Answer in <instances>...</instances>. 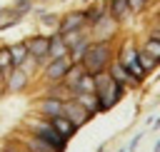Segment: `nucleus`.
Segmentation results:
<instances>
[{
  "mask_svg": "<svg viewBox=\"0 0 160 152\" xmlns=\"http://www.w3.org/2000/svg\"><path fill=\"white\" fill-rule=\"evenodd\" d=\"M28 132L30 135H35V137H40V140H45V142H50L52 147H58L60 152L65 150V137H60L58 132H55V127L50 125V120H45V117H40V120H28Z\"/></svg>",
  "mask_w": 160,
  "mask_h": 152,
  "instance_id": "7ed1b4c3",
  "label": "nucleus"
},
{
  "mask_svg": "<svg viewBox=\"0 0 160 152\" xmlns=\"http://www.w3.org/2000/svg\"><path fill=\"white\" fill-rule=\"evenodd\" d=\"M0 80H5V75H2V72H0Z\"/></svg>",
  "mask_w": 160,
  "mask_h": 152,
  "instance_id": "cd10ccee",
  "label": "nucleus"
},
{
  "mask_svg": "<svg viewBox=\"0 0 160 152\" xmlns=\"http://www.w3.org/2000/svg\"><path fill=\"white\" fill-rule=\"evenodd\" d=\"M82 75H85V67H82V65H80V62H72V65H70V70H68V75H65V80H62V82H65V85H68V87H70V90H75V87H78V82H80V77H82Z\"/></svg>",
  "mask_w": 160,
  "mask_h": 152,
  "instance_id": "a211bd4d",
  "label": "nucleus"
},
{
  "mask_svg": "<svg viewBox=\"0 0 160 152\" xmlns=\"http://www.w3.org/2000/svg\"><path fill=\"white\" fill-rule=\"evenodd\" d=\"M62 115H65L75 127H82V125H85V122H90V117H92V115H90V112H88V110L75 100V97H72V100H68V102L62 105Z\"/></svg>",
  "mask_w": 160,
  "mask_h": 152,
  "instance_id": "0eeeda50",
  "label": "nucleus"
},
{
  "mask_svg": "<svg viewBox=\"0 0 160 152\" xmlns=\"http://www.w3.org/2000/svg\"><path fill=\"white\" fill-rule=\"evenodd\" d=\"M75 92H95V75L85 72V75L80 77V82H78Z\"/></svg>",
  "mask_w": 160,
  "mask_h": 152,
  "instance_id": "4be33fe9",
  "label": "nucleus"
},
{
  "mask_svg": "<svg viewBox=\"0 0 160 152\" xmlns=\"http://www.w3.org/2000/svg\"><path fill=\"white\" fill-rule=\"evenodd\" d=\"M62 105L65 102H60V100H55V97H42L40 102H38V115L40 117H45V120H52V117H60L62 115Z\"/></svg>",
  "mask_w": 160,
  "mask_h": 152,
  "instance_id": "9d476101",
  "label": "nucleus"
},
{
  "mask_svg": "<svg viewBox=\"0 0 160 152\" xmlns=\"http://www.w3.org/2000/svg\"><path fill=\"white\" fill-rule=\"evenodd\" d=\"M88 27V17H85V10H72V12H65L58 22V32H70V30H85Z\"/></svg>",
  "mask_w": 160,
  "mask_h": 152,
  "instance_id": "423d86ee",
  "label": "nucleus"
},
{
  "mask_svg": "<svg viewBox=\"0 0 160 152\" xmlns=\"http://www.w3.org/2000/svg\"><path fill=\"white\" fill-rule=\"evenodd\" d=\"M75 100L90 112V115H98V112H102V105H100V100H98V95L95 92H75Z\"/></svg>",
  "mask_w": 160,
  "mask_h": 152,
  "instance_id": "ddd939ff",
  "label": "nucleus"
},
{
  "mask_svg": "<svg viewBox=\"0 0 160 152\" xmlns=\"http://www.w3.org/2000/svg\"><path fill=\"white\" fill-rule=\"evenodd\" d=\"M22 152H38V150H28V147H25V150H22Z\"/></svg>",
  "mask_w": 160,
  "mask_h": 152,
  "instance_id": "bb28decb",
  "label": "nucleus"
},
{
  "mask_svg": "<svg viewBox=\"0 0 160 152\" xmlns=\"http://www.w3.org/2000/svg\"><path fill=\"white\" fill-rule=\"evenodd\" d=\"M85 17H88V27L98 25L100 20H105V17H108V5H102V2H95V5H90V7L85 10Z\"/></svg>",
  "mask_w": 160,
  "mask_h": 152,
  "instance_id": "dca6fc26",
  "label": "nucleus"
},
{
  "mask_svg": "<svg viewBox=\"0 0 160 152\" xmlns=\"http://www.w3.org/2000/svg\"><path fill=\"white\" fill-rule=\"evenodd\" d=\"M138 55H140V47H135L132 42H125V45H122V50H120V55H118V60H120V62H122V65H125V67H128L138 80H142L148 72L142 70V65H140V57H138Z\"/></svg>",
  "mask_w": 160,
  "mask_h": 152,
  "instance_id": "20e7f679",
  "label": "nucleus"
},
{
  "mask_svg": "<svg viewBox=\"0 0 160 152\" xmlns=\"http://www.w3.org/2000/svg\"><path fill=\"white\" fill-rule=\"evenodd\" d=\"M128 7H130V12H142L148 7V0H128Z\"/></svg>",
  "mask_w": 160,
  "mask_h": 152,
  "instance_id": "a878e982",
  "label": "nucleus"
},
{
  "mask_svg": "<svg viewBox=\"0 0 160 152\" xmlns=\"http://www.w3.org/2000/svg\"><path fill=\"white\" fill-rule=\"evenodd\" d=\"M25 45H28V52H30L32 57H38L42 65L48 62V50H50V37H48V35L28 37V40H25Z\"/></svg>",
  "mask_w": 160,
  "mask_h": 152,
  "instance_id": "1a4fd4ad",
  "label": "nucleus"
},
{
  "mask_svg": "<svg viewBox=\"0 0 160 152\" xmlns=\"http://www.w3.org/2000/svg\"><path fill=\"white\" fill-rule=\"evenodd\" d=\"M28 80H30V75H25L20 67H12V70L5 75V90H10V92H20V90L28 87Z\"/></svg>",
  "mask_w": 160,
  "mask_h": 152,
  "instance_id": "9b49d317",
  "label": "nucleus"
},
{
  "mask_svg": "<svg viewBox=\"0 0 160 152\" xmlns=\"http://www.w3.org/2000/svg\"><path fill=\"white\" fill-rule=\"evenodd\" d=\"M68 55H70V47L65 45L62 35H60V32H55V35L50 37V50H48V60H58V57H68Z\"/></svg>",
  "mask_w": 160,
  "mask_h": 152,
  "instance_id": "f8f14e48",
  "label": "nucleus"
},
{
  "mask_svg": "<svg viewBox=\"0 0 160 152\" xmlns=\"http://www.w3.org/2000/svg\"><path fill=\"white\" fill-rule=\"evenodd\" d=\"M48 97H55V100H60V102H68V100L75 97V90H70L65 82H55V85H50Z\"/></svg>",
  "mask_w": 160,
  "mask_h": 152,
  "instance_id": "f3484780",
  "label": "nucleus"
},
{
  "mask_svg": "<svg viewBox=\"0 0 160 152\" xmlns=\"http://www.w3.org/2000/svg\"><path fill=\"white\" fill-rule=\"evenodd\" d=\"M112 62V50H110V42L108 40H95L88 45L80 65L85 67V72L90 75H98V72H105Z\"/></svg>",
  "mask_w": 160,
  "mask_h": 152,
  "instance_id": "f257e3e1",
  "label": "nucleus"
},
{
  "mask_svg": "<svg viewBox=\"0 0 160 152\" xmlns=\"http://www.w3.org/2000/svg\"><path fill=\"white\" fill-rule=\"evenodd\" d=\"M108 15L115 20V22H122L128 15H132L130 12V7H128V0H110L108 2Z\"/></svg>",
  "mask_w": 160,
  "mask_h": 152,
  "instance_id": "4468645a",
  "label": "nucleus"
},
{
  "mask_svg": "<svg viewBox=\"0 0 160 152\" xmlns=\"http://www.w3.org/2000/svg\"><path fill=\"white\" fill-rule=\"evenodd\" d=\"M145 55H150L152 60H158L160 62V37H155V35H150L145 42H142V47H140Z\"/></svg>",
  "mask_w": 160,
  "mask_h": 152,
  "instance_id": "aec40b11",
  "label": "nucleus"
},
{
  "mask_svg": "<svg viewBox=\"0 0 160 152\" xmlns=\"http://www.w3.org/2000/svg\"><path fill=\"white\" fill-rule=\"evenodd\" d=\"M25 147H28V150H38V152H60L58 147H52L50 142H45V140H40V137H35V135H30V137H28Z\"/></svg>",
  "mask_w": 160,
  "mask_h": 152,
  "instance_id": "6ab92c4d",
  "label": "nucleus"
},
{
  "mask_svg": "<svg viewBox=\"0 0 160 152\" xmlns=\"http://www.w3.org/2000/svg\"><path fill=\"white\" fill-rule=\"evenodd\" d=\"M138 57H140V65H142V70H145V72H150V70L158 65V60H152V57H150V55H145L142 50H140V55H138Z\"/></svg>",
  "mask_w": 160,
  "mask_h": 152,
  "instance_id": "393cba45",
  "label": "nucleus"
},
{
  "mask_svg": "<svg viewBox=\"0 0 160 152\" xmlns=\"http://www.w3.org/2000/svg\"><path fill=\"white\" fill-rule=\"evenodd\" d=\"M0 152H10V150H0Z\"/></svg>",
  "mask_w": 160,
  "mask_h": 152,
  "instance_id": "c85d7f7f",
  "label": "nucleus"
},
{
  "mask_svg": "<svg viewBox=\"0 0 160 152\" xmlns=\"http://www.w3.org/2000/svg\"><path fill=\"white\" fill-rule=\"evenodd\" d=\"M12 67H15V62H12L10 50H8V47H0V72H2V75H8Z\"/></svg>",
  "mask_w": 160,
  "mask_h": 152,
  "instance_id": "5701e85b",
  "label": "nucleus"
},
{
  "mask_svg": "<svg viewBox=\"0 0 160 152\" xmlns=\"http://www.w3.org/2000/svg\"><path fill=\"white\" fill-rule=\"evenodd\" d=\"M40 65H42V62H40L38 57H32V55H28V57H25V62L20 65V70H22L25 75H32V72H35V70H38Z\"/></svg>",
  "mask_w": 160,
  "mask_h": 152,
  "instance_id": "b1692460",
  "label": "nucleus"
},
{
  "mask_svg": "<svg viewBox=\"0 0 160 152\" xmlns=\"http://www.w3.org/2000/svg\"><path fill=\"white\" fill-rule=\"evenodd\" d=\"M8 50H10V55H12V62H15V67H20V65L25 62V57L30 55L25 42H15V45H10Z\"/></svg>",
  "mask_w": 160,
  "mask_h": 152,
  "instance_id": "412c9836",
  "label": "nucleus"
},
{
  "mask_svg": "<svg viewBox=\"0 0 160 152\" xmlns=\"http://www.w3.org/2000/svg\"><path fill=\"white\" fill-rule=\"evenodd\" d=\"M70 65H72V60H70V57L48 60V62H45V67H42V77H45L50 85L62 82V80H65V75H68V70H70Z\"/></svg>",
  "mask_w": 160,
  "mask_h": 152,
  "instance_id": "39448f33",
  "label": "nucleus"
},
{
  "mask_svg": "<svg viewBox=\"0 0 160 152\" xmlns=\"http://www.w3.org/2000/svg\"><path fill=\"white\" fill-rule=\"evenodd\" d=\"M108 72H110V77L115 80V82H120L122 87H132V85H140V80L120 62V60H112L110 62V67H108Z\"/></svg>",
  "mask_w": 160,
  "mask_h": 152,
  "instance_id": "6e6552de",
  "label": "nucleus"
},
{
  "mask_svg": "<svg viewBox=\"0 0 160 152\" xmlns=\"http://www.w3.org/2000/svg\"><path fill=\"white\" fill-rule=\"evenodd\" d=\"M50 125H52V127H55V132H58L60 137H65V140H70V137L75 135V130H78V127H75V125H72V122H70L65 115L52 117V120H50Z\"/></svg>",
  "mask_w": 160,
  "mask_h": 152,
  "instance_id": "2eb2a0df",
  "label": "nucleus"
},
{
  "mask_svg": "<svg viewBox=\"0 0 160 152\" xmlns=\"http://www.w3.org/2000/svg\"><path fill=\"white\" fill-rule=\"evenodd\" d=\"M122 92H125V87H122L120 82H115V80L110 77V72H108V70L95 75V95H98V100H100L102 110H110V107L122 97Z\"/></svg>",
  "mask_w": 160,
  "mask_h": 152,
  "instance_id": "f03ea898",
  "label": "nucleus"
}]
</instances>
